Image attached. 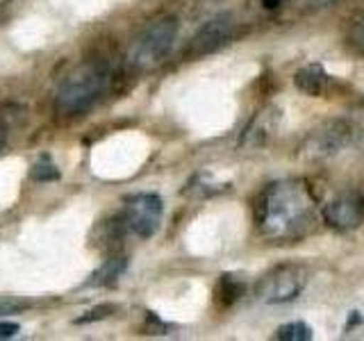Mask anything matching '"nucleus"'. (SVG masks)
<instances>
[{
  "label": "nucleus",
  "mask_w": 364,
  "mask_h": 341,
  "mask_svg": "<svg viewBox=\"0 0 364 341\" xmlns=\"http://www.w3.org/2000/svg\"><path fill=\"white\" fill-rule=\"evenodd\" d=\"M316 212L314 191L301 178L271 182L255 200L257 230L273 244H294L305 239L316 223Z\"/></svg>",
  "instance_id": "nucleus-1"
},
{
  "label": "nucleus",
  "mask_w": 364,
  "mask_h": 341,
  "mask_svg": "<svg viewBox=\"0 0 364 341\" xmlns=\"http://www.w3.org/2000/svg\"><path fill=\"white\" fill-rule=\"evenodd\" d=\"M114 77L112 64L102 57H89L80 62L62 80L55 96V112L64 119H75L87 114L107 94Z\"/></svg>",
  "instance_id": "nucleus-2"
},
{
  "label": "nucleus",
  "mask_w": 364,
  "mask_h": 341,
  "mask_svg": "<svg viewBox=\"0 0 364 341\" xmlns=\"http://www.w3.org/2000/svg\"><path fill=\"white\" fill-rule=\"evenodd\" d=\"M178 18L176 16H159L151 21L148 26L136 34L125 62L132 71H148L157 66L159 62L173 48V41L178 37Z\"/></svg>",
  "instance_id": "nucleus-3"
},
{
  "label": "nucleus",
  "mask_w": 364,
  "mask_h": 341,
  "mask_svg": "<svg viewBox=\"0 0 364 341\" xmlns=\"http://www.w3.org/2000/svg\"><path fill=\"white\" fill-rule=\"evenodd\" d=\"M305 284L307 271L301 264H280L259 278L255 293L267 305H282L299 298Z\"/></svg>",
  "instance_id": "nucleus-4"
},
{
  "label": "nucleus",
  "mask_w": 364,
  "mask_h": 341,
  "mask_svg": "<svg viewBox=\"0 0 364 341\" xmlns=\"http://www.w3.org/2000/svg\"><path fill=\"white\" fill-rule=\"evenodd\" d=\"M164 202L153 191H139L125 198L121 225L139 239H151L162 223Z\"/></svg>",
  "instance_id": "nucleus-5"
},
{
  "label": "nucleus",
  "mask_w": 364,
  "mask_h": 341,
  "mask_svg": "<svg viewBox=\"0 0 364 341\" xmlns=\"http://www.w3.org/2000/svg\"><path fill=\"white\" fill-rule=\"evenodd\" d=\"M323 221L328 227L339 232L355 230L364 223V196L355 189H346L337 193L323 205Z\"/></svg>",
  "instance_id": "nucleus-6"
},
{
  "label": "nucleus",
  "mask_w": 364,
  "mask_h": 341,
  "mask_svg": "<svg viewBox=\"0 0 364 341\" xmlns=\"http://www.w3.org/2000/svg\"><path fill=\"white\" fill-rule=\"evenodd\" d=\"M232 32H235V21H232L230 14H219V16L210 18L191 37L189 48H187V57H191V60H198V57L216 53L232 39Z\"/></svg>",
  "instance_id": "nucleus-7"
},
{
  "label": "nucleus",
  "mask_w": 364,
  "mask_h": 341,
  "mask_svg": "<svg viewBox=\"0 0 364 341\" xmlns=\"http://www.w3.org/2000/svg\"><path fill=\"white\" fill-rule=\"evenodd\" d=\"M280 125V109L278 107H264L262 112H257L253 121L248 123V128L242 136V146L255 148V146H264L269 144V139L273 136V132L278 130Z\"/></svg>",
  "instance_id": "nucleus-8"
},
{
  "label": "nucleus",
  "mask_w": 364,
  "mask_h": 341,
  "mask_svg": "<svg viewBox=\"0 0 364 341\" xmlns=\"http://www.w3.org/2000/svg\"><path fill=\"white\" fill-rule=\"evenodd\" d=\"M294 82H296V89L303 91V94L312 98H321L330 87V75L326 73V68L321 64L312 62L296 71Z\"/></svg>",
  "instance_id": "nucleus-9"
},
{
  "label": "nucleus",
  "mask_w": 364,
  "mask_h": 341,
  "mask_svg": "<svg viewBox=\"0 0 364 341\" xmlns=\"http://www.w3.org/2000/svg\"><path fill=\"white\" fill-rule=\"evenodd\" d=\"M125 266H128V261H125V257H109L105 264H102L94 276H91V280L87 282L89 287H109V284H114L121 273L125 271Z\"/></svg>",
  "instance_id": "nucleus-10"
},
{
  "label": "nucleus",
  "mask_w": 364,
  "mask_h": 341,
  "mask_svg": "<svg viewBox=\"0 0 364 341\" xmlns=\"http://www.w3.org/2000/svg\"><path fill=\"white\" fill-rule=\"evenodd\" d=\"M276 339H284V341H310L312 339V328L303 323V321H291L278 328Z\"/></svg>",
  "instance_id": "nucleus-11"
},
{
  "label": "nucleus",
  "mask_w": 364,
  "mask_h": 341,
  "mask_svg": "<svg viewBox=\"0 0 364 341\" xmlns=\"http://www.w3.org/2000/svg\"><path fill=\"white\" fill-rule=\"evenodd\" d=\"M32 180H37V182H55V180H60V168H57V164L53 162L50 155H43V157L37 159V162H34V166H32Z\"/></svg>",
  "instance_id": "nucleus-12"
},
{
  "label": "nucleus",
  "mask_w": 364,
  "mask_h": 341,
  "mask_svg": "<svg viewBox=\"0 0 364 341\" xmlns=\"http://www.w3.org/2000/svg\"><path fill=\"white\" fill-rule=\"evenodd\" d=\"M32 305H34L32 301L18 298V296H0V316L26 312V310H30Z\"/></svg>",
  "instance_id": "nucleus-13"
},
{
  "label": "nucleus",
  "mask_w": 364,
  "mask_h": 341,
  "mask_svg": "<svg viewBox=\"0 0 364 341\" xmlns=\"http://www.w3.org/2000/svg\"><path fill=\"white\" fill-rule=\"evenodd\" d=\"M221 296H223V301L225 303H235L239 296H242L244 291V284L242 282H237L235 276H223L221 278Z\"/></svg>",
  "instance_id": "nucleus-14"
},
{
  "label": "nucleus",
  "mask_w": 364,
  "mask_h": 341,
  "mask_svg": "<svg viewBox=\"0 0 364 341\" xmlns=\"http://www.w3.org/2000/svg\"><path fill=\"white\" fill-rule=\"evenodd\" d=\"M348 45L358 55H364V14L348 30Z\"/></svg>",
  "instance_id": "nucleus-15"
},
{
  "label": "nucleus",
  "mask_w": 364,
  "mask_h": 341,
  "mask_svg": "<svg viewBox=\"0 0 364 341\" xmlns=\"http://www.w3.org/2000/svg\"><path fill=\"white\" fill-rule=\"evenodd\" d=\"M114 312H117V305H98V307H94V310H89L87 316L75 318V323L82 325V323H91V321H100V318H105Z\"/></svg>",
  "instance_id": "nucleus-16"
},
{
  "label": "nucleus",
  "mask_w": 364,
  "mask_h": 341,
  "mask_svg": "<svg viewBox=\"0 0 364 341\" xmlns=\"http://www.w3.org/2000/svg\"><path fill=\"white\" fill-rule=\"evenodd\" d=\"M18 323L14 321H0V341L3 339H11V337H16L18 335Z\"/></svg>",
  "instance_id": "nucleus-17"
},
{
  "label": "nucleus",
  "mask_w": 364,
  "mask_h": 341,
  "mask_svg": "<svg viewBox=\"0 0 364 341\" xmlns=\"http://www.w3.org/2000/svg\"><path fill=\"white\" fill-rule=\"evenodd\" d=\"M337 0H301V5L310 7V9H321V7H330Z\"/></svg>",
  "instance_id": "nucleus-18"
},
{
  "label": "nucleus",
  "mask_w": 364,
  "mask_h": 341,
  "mask_svg": "<svg viewBox=\"0 0 364 341\" xmlns=\"http://www.w3.org/2000/svg\"><path fill=\"white\" fill-rule=\"evenodd\" d=\"M287 0H262V7H264L267 11H273V9H278V7H282Z\"/></svg>",
  "instance_id": "nucleus-19"
},
{
  "label": "nucleus",
  "mask_w": 364,
  "mask_h": 341,
  "mask_svg": "<svg viewBox=\"0 0 364 341\" xmlns=\"http://www.w3.org/2000/svg\"><path fill=\"white\" fill-rule=\"evenodd\" d=\"M5 136H7V123L3 121V117H0V146L5 144Z\"/></svg>",
  "instance_id": "nucleus-20"
}]
</instances>
